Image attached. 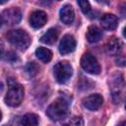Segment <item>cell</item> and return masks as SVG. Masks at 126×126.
I'll use <instances>...</instances> for the list:
<instances>
[{
    "label": "cell",
    "instance_id": "obj_1",
    "mask_svg": "<svg viewBox=\"0 0 126 126\" xmlns=\"http://www.w3.org/2000/svg\"><path fill=\"white\" fill-rule=\"evenodd\" d=\"M7 40L20 50H26L31 44V37L24 30H11L6 33Z\"/></svg>",
    "mask_w": 126,
    "mask_h": 126
},
{
    "label": "cell",
    "instance_id": "obj_2",
    "mask_svg": "<svg viewBox=\"0 0 126 126\" xmlns=\"http://www.w3.org/2000/svg\"><path fill=\"white\" fill-rule=\"evenodd\" d=\"M47 116L53 121H59L64 119L68 114V104L63 98L55 99L46 110Z\"/></svg>",
    "mask_w": 126,
    "mask_h": 126
},
{
    "label": "cell",
    "instance_id": "obj_3",
    "mask_svg": "<svg viewBox=\"0 0 126 126\" xmlns=\"http://www.w3.org/2000/svg\"><path fill=\"white\" fill-rule=\"evenodd\" d=\"M24 94H25V91L24 88L17 83H12L9 86L8 92L5 95V102L7 105L9 106H18L21 104L23 98H24Z\"/></svg>",
    "mask_w": 126,
    "mask_h": 126
},
{
    "label": "cell",
    "instance_id": "obj_4",
    "mask_svg": "<svg viewBox=\"0 0 126 126\" xmlns=\"http://www.w3.org/2000/svg\"><path fill=\"white\" fill-rule=\"evenodd\" d=\"M53 74L55 80L58 83L64 84L71 78L73 74V69L67 61H60L55 64L53 68Z\"/></svg>",
    "mask_w": 126,
    "mask_h": 126
},
{
    "label": "cell",
    "instance_id": "obj_5",
    "mask_svg": "<svg viewBox=\"0 0 126 126\" xmlns=\"http://www.w3.org/2000/svg\"><path fill=\"white\" fill-rule=\"evenodd\" d=\"M81 66L82 68L90 74L96 75L100 72V66L97 62L96 58L91 53H85L81 58Z\"/></svg>",
    "mask_w": 126,
    "mask_h": 126
},
{
    "label": "cell",
    "instance_id": "obj_6",
    "mask_svg": "<svg viewBox=\"0 0 126 126\" xmlns=\"http://www.w3.org/2000/svg\"><path fill=\"white\" fill-rule=\"evenodd\" d=\"M22 19V13L18 8H10L2 12V23L13 26L17 25Z\"/></svg>",
    "mask_w": 126,
    "mask_h": 126
},
{
    "label": "cell",
    "instance_id": "obj_7",
    "mask_svg": "<svg viewBox=\"0 0 126 126\" xmlns=\"http://www.w3.org/2000/svg\"><path fill=\"white\" fill-rule=\"evenodd\" d=\"M102 103H103V98L99 94H90L83 99V105L91 111L97 110L102 105Z\"/></svg>",
    "mask_w": 126,
    "mask_h": 126
},
{
    "label": "cell",
    "instance_id": "obj_8",
    "mask_svg": "<svg viewBox=\"0 0 126 126\" xmlns=\"http://www.w3.org/2000/svg\"><path fill=\"white\" fill-rule=\"evenodd\" d=\"M76 48V40L73 35L71 34H65L60 43H59V51L61 54H69L73 52Z\"/></svg>",
    "mask_w": 126,
    "mask_h": 126
},
{
    "label": "cell",
    "instance_id": "obj_9",
    "mask_svg": "<svg viewBox=\"0 0 126 126\" xmlns=\"http://www.w3.org/2000/svg\"><path fill=\"white\" fill-rule=\"evenodd\" d=\"M46 21H47V16L45 12L40 11V10L32 12L30 16V24L34 29L42 28L45 25Z\"/></svg>",
    "mask_w": 126,
    "mask_h": 126
},
{
    "label": "cell",
    "instance_id": "obj_10",
    "mask_svg": "<svg viewBox=\"0 0 126 126\" xmlns=\"http://www.w3.org/2000/svg\"><path fill=\"white\" fill-rule=\"evenodd\" d=\"M59 16H60V20L64 24L71 25L75 19V12H74L73 7L69 4L62 6L60 9V12H59Z\"/></svg>",
    "mask_w": 126,
    "mask_h": 126
},
{
    "label": "cell",
    "instance_id": "obj_11",
    "mask_svg": "<svg viewBox=\"0 0 126 126\" xmlns=\"http://www.w3.org/2000/svg\"><path fill=\"white\" fill-rule=\"evenodd\" d=\"M100 24L103 29L112 31L116 29L118 25V20L117 17L113 14H104L100 19Z\"/></svg>",
    "mask_w": 126,
    "mask_h": 126
},
{
    "label": "cell",
    "instance_id": "obj_12",
    "mask_svg": "<svg viewBox=\"0 0 126 126\" xmlns=\"http://www.w3.org/2000/svg\"><path fill=\"white\" fill-rule=\"evenodd\" d=\"M120 48H121V42L118 38L114 36L110 37L105 44V50L110 55H116L120 51Z\"/></svg>",
    "mask_w": 126,
    "mask_h": 126
},
{
    "label": "cell",
    "instance_id": "obj_13",
    "mask_svg": "<svg viewBox=\"0 0 126 126\" xmlns=\"http://www.w3.org/2000/svg\"><path fill=\"white\" fill-rule=\"evenodd\" d=\"M86 37H87L88 41L91 43L97 42L101 38V31L95 26H90L87 31Z\"/></svg>",
    "mask_w": 126,
    "mask_h": 126
},
{
    "label": "cell",
    "instance_id": "obj_14",
    "mask_svg": "<svg viewBox=\"0 0 126 126\" xmlns=\"http://www.w3.org/2000/svg\"><path fill=\"white\" fill-rule=\"evenodd\" d=\"M58 31L54 28H51L49 29L46 32H44L42 34V36L40 37V41L42 43H45V44H53L56 40H57V37H58Z\"/></svg>",
    "mask_w": 126,
    "mask_h": 126
},
{
    "label": "cell",
    "instance_id": "obj_15",
    "mask_svg": "<svg viewBox=\"0 0 126 126\" xmlns=\"http://www.w3.org/2000/svg\"><path fill=\"white\" fill-rule=\"evenodd\" d=\"M35 55L43 63L49 62L51 60V58H52V52L49 49L45 48V47H38L35 50Z\"/></svg>",
    "mask_w": 126,
    "mask_h": 126
},
{
    "label": "cell",
    "instance_id": "obj_16",
    "mask_svg": "<svg viewBox=\"0 0 126 126\" xmlns=\"http://www.w3.org/2000/svg\"><path fill=\"white\" fill-rule=\"evenodd\" d=\"M21 124L26 126H35L38 124V117L34 113H28L22 117Z\"/></svg>",
    "mask_w": 126,
    "mask_h": 126
},
{
    "label": "cell",
    "instance_id": "obj_17",
    "mask_svg": "<svg viewBox=\"0 0 126 126\" xmlns=\"http://www.w3.org/2000/svg\"><path fill=\"white\" fill-rule=\"evenodd\" d=\"M39 71V67L38 65L35 63V62H29L27 65H26V72L31 76V77H33L35 76Z\"/></svg>",
    "mask_w": 126,
    "mask_h": 126
},
{
    "label": "cell",
    "instance_id": "obj_18",
    "mask_svg": "<svg viewBox=\"0 0 126 126\" xmlns=\"http://www.w3.org/2000/svg\"><path fill=\"white\" fill-rule=\"evenodd\" d=\"M77 1L79 4V7L81 8V10L84 14L87 15L91 12V4H90L89 0H77Z\"/></svg>",
    "mask_w": 126,
    "mask_h": 126
},
{
    "label": "cell",
    "instance_id": "obj_19",
    "mask_svg": "<svg viewBox=\"0 0 126 126\" xmlns=\"http://www.w3.org/2000/svg\"><path fill=\"white\" fill-rule=\"evenodd\" d=\"M69 124H71V125H83L84 122H83V120H82L81 117H74V118L69 122Z\"/></svg>",
    "mask_w": 126,
    "mask_h": 126
},
{
    "label": "cell",
    "instance_id": "obj_20",
    "mask_svg": "<svg viewBox=\"0 0 126 126\" xmlns=\"http://www.w3.org/2000/svg\"><path fill=\"white\" fill-rule=\"evenodd\" d=\"M123 35H124V37H126V27L123 29Z\"/></svg>",
    "mask_w": 126,
    "mask_h": 126
},
{
    "label": "cell",
    "instance_id": "obj_21",
    "mask_svg": "<svg viewBox=\"0 0 126 126\" xmlns=\"http://www.w3.org/2000/svg\"><path fill=\"white\" fill-rule=\"evenodd\" d=\"M96 2H98V3H103V2H105L106 0H95Z\"/></svg>",
    "mask_w": 126,
    "mask_h": 126
},
{
    "label": "cell",
    "instance_id": "obj_22",
    "mask_svg": "<svg viewBox=\"0 0 126 126\" xmlns=\"http://www.w3.org/2000/svg\"><path fill=\"white\" fill-rule=\"evenodd\" d=\"M8 0H1V4H4L5 2H7Z\"/></svg>",
    "mask_w": 126,
    "mask_h": 126
},
{
    "label": "cell",
    "instance_id": "obj_23",
    "mask_svg": "<svg viewBox=\"0 0 126 126\" xmlns=\"http://www.w3.org/2000/svg\"><path fill=\"white\" fill-rule=\"evenodd\" d=\"M121 124H122V125H126V121H125V122H122Z\"/></svg>",
    "mask_w": 126,
    "mask_h": 126
},
{
    "label": "cell",
    "instance_id": "obj_24",
    "mask_svg": "<svg viewBox=\"0 0 126 126\" xmlns=\"http://www.w3.org/2000/svg\"><path fill=\"white\" fill-rule=\"evenodd\" d=\"M125 109H126V102H125Z\"/></svg>",
    "mask_w": 126,
    "mask_h": 126
},
{
    "label": "cell",
    "instance_id": "obj_25",
    "mask_svg": "<svg viewBox=\"0 0 126 126\" xmlns=\"http://www.w3.org/2000/svg\"><path fill=\"white\" fill-rule=\"evenodd\" d=\"M57 1H60V0H57Z\"/></svg>",
    "mask_w": 126,
    "mask_h": 126
}]
</instances>
